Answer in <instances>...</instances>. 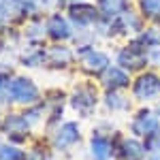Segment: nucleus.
I'll return each mask as SVG.
<instances>
[{"mask_svg":"<svg viewBox=\"0 0 160 160\" xmlns=\"http://www.w3.org/2000/svg\"><path fill=\"white\" fill-rule=\"evenodd\" d=\"M9 86H11L9 75L0 73V102H2V100H9Z\"/></svg>","mask_w":160,"mask_h":160,"instance_id":"obj_23","label":"nucleus"},{"mask_svg":"<svg viewBox=\"0 0 160 160\" xmlns=\"http://www.w3.org/2000/svg\"><path fill=\"white\" fill-rule=\"evenodd\" d=\"M90 154H92V160H109L113 154V145L105 135L96 132L92 135V141H90Z\"/></svg>","mask_w":160,"mask_h":160,"instance_id":"obj_10","label":"nucleus"},{"mask_svg":"<svg viewBox=\"0 0 160 160\" xmlns=\"http://www.w3.org/2000/svg\"><path fill=\"white\" fill-rule=\"evenodd\" d=\"M128 73L120 68V66H113V68H107L105 71V77H102V83L107 90H122V88L128 86Z\"/></svg>","mask_w":160,"mask_h":160,"instance_id":"obj_12","label":"nucleus"},{"mask_svg":"<svg viewBox=\"0 0 160 160\" xmlns=\"http://www.w3.org/2000/svg\"><path fill=\"white\" fill-rule=\"evenodd\" d=\"M4 128H7V132H9L13 139H22L17 132H24V135H28L30 122H28L26 113H13V115H9V118L4 120Z\"/></svg>","mask_w":160,"mask_h":160,"instance_id":"obj_13","label":"nucleus"},{"mask_svg":"<svg viewBox=\"0 0 160 160\" xmlns=\"http://www.w3.org/2000/svg\"><path fill=\"white\" fill-rule=\"evenodd\" d=\"M71 58H73V53L66 49V47H51L49 53H47V60L53 66H66L71 62Z\"/></svg>","mask_w":160,"mask_h":160,"instance_id":"obj_17","label":"nucleus"},{"mask_svg":"<svg viewBox=\"0 0 160 160\" xmlns=\"http://www.w3.org/2000/svg\"><path fill=\"white\" fill-rule=\"evenodd\" d=\"M45 30H47V34H49L51 38H56V41H64V38H68L71 34H73L71 24H68L62 15H58V13H53V15L49 17Z\"/></svg>","mask_w":160,"mask_h":160,"instance_id":"obj_8","label":"nucleus"},{"mask_svg":"<svg viewBox=\"0 0 160 160\" xmlns=\"http://www.w3.org/2000/svg\"><path fill=\"white\" fill-rule=\"evenodd\" d=\"M148 154L145 143L137 141V139H124L120 145V158L122 160H143Z\"/></svg>","mask_w":160,"mask_h":160,"instance_id":"obj_11","label":"nucleus"},{"mask_svg":"<svg viewBox=\"0 0 160 160\" xmlns=\"http://www.w3.org/2000/svg\"><path fill=\"white\" fill-rule=\"evenodd\" d=\"M98 11L102 13L105 19L120 17L126 11V0H98Z\"/></svg>","mask_w":160,"mask_h":160,"instance_id":"obj_14","label":"nucleus"},{"mask_svg":"<svg viewBox=\"0 0 160 160\" xmlns=\"http://www.w3.org/2000/svg\"><path fill=\"white\" fill-rule=\"evenodd\" d=\"M148 62H152L154 66H160V47H154L148 51Z\"/></svg>","mask_w":160,"mask_h":160,"instance_id":"obj_24","label":"nucleus"},{"mask_svg":"<svg viewBox=\"0 0 160 160\" xmlns=\"http://www.w3.org/2000/svg\"><path fill=\"white\" fill-rule=\"evenodd\" d=\"M152 160H160V152H156V154H152Z\"/></svg>","mask_w":160,"mask_h":160,"instance_id":"obj_27","label":"nucleus"},{"mask_svg":"<svg viewBox=\"0 0 160 160\" xmlns=\"http://www.w3.org/2000/svg\"><path fill=\"white\" fill-rule=\"evenodd\" d=\"M145 47L135 41V43H130L128 47H124L120 53H118V64L122 66V68H128V71H135V68H141L145 62H148V53H145Z\"/></svg>","mask_w":160,"mask_h":160,"instance_id":"obj_3","label":"nucleus"},{"mask_svg":"<svg viewBox=\"0 0 160 160\" xmlns=\"http://www.w3.org/2000/svg\"><path fill=\"white\" fill-rule=\"evenodd\" d=\"M156 130H160V120L154 111L149 109H141L137 111V115L130 122V132L135 137H152Z\"/></svg>","mask_w":160,"mask_h":160,"instance_id":"obj_2","label":"nucleus"},{"mask_svg":"<svg viewBox=\"0 0 160 160\" xmlns=\"http://www.w3.org/2000/svg\"><path fill=\"white\" fill-rule=\"evenodd\" d=\"M0 160H26V154L13 145H4L0 148Z\"/></svg>","mask_w":160,"mask_h":160,"instance_id":"obj_19","label":"nucleus"},{"mask_svg":"<svg viewBox=\"0 0 160 160\" xmlns=\"http://www.w3.org/2000/svg\"><path fill=\"white\" fill-rule=\"evenodd\" d=\"M41 28H43L41 24H34L32 28H30L32 32H28V37H30V38H38V37H43V32H37V30H41Z\"/></svg>","mask_w":160,"mask_h":160,"instance_id":"obj_25","label":"nucleus"},{"mask_svg":"<svg viewBox=\"0 0 160 160\" xmlns=\"http://www.w3.org/2000/svg\"><path fill=\"white\" fill-rule=\"evenodd\" d=\"M115 28H120V30H128V32H135V30H141V19H139L132 11H124L122 15L118 17Z\"/></svg>","mask_w":160,"mask_h":160,"instance_id":"obj_16","label":"nucleus"},{"mask_svg":"<svg viewBox=\"0 0 160 160\" xmlns=\"http://www.w3.org/2000/svg\"><path fill=\"white\" fill-rule=\"evenodd\" d=\"M26 160H45V158H43V152L41 149H34L30 156H26Z\"/></svg>","mask_w":160,"mask_h":160,"instance_id":"obj_26","label":"nucleus"},{"mask_svg":"<svg viewBox=\"0 0 160 160\" xmlns=\"http://www.w3.org/2000/svg\"><path fill=\"white\" fill-rule=\"evenodd\" d=\"M71 19H73L77 28H86V26H92L96 22V9L92 4H73L71 7Z\"/></svg>","mask_w":160,"mask_h":160,"instance_id":"obj_9","label":"nucleus"},{"mask_svg":"<svg viewBox=\"0 0 160 160\" xmlns=\"http://www.w3.org/2000/svg\"><path fill=\"white\" fill-rule=\"evenodd\" d=\"M43 60H45V53H43V49H37L34 53H28V56H24V64H26V66H38Z\"/></svg>","mask_w":160,"mask_h":160,"instance_id":"obj_21","label":"nucleus"},{"mask_svg":"<svg viewBox=\"0 0 160 160\" xmlns=\"http://www.w3.org/2000/svg\"><path fill=\"white\" fill-rule=\"evenodd\" d=\"M68 2H79V0H68Z\"/></svg>","mask_w":160,"mask_h":160,"instance_id":"obj_28","label":"nucleus"},{"mask_svg":"<svg viewBox=\"0 0 160 160\" xmlns=\"http://www.w3.org/2000/svg\"><path fill=\"white\" fill-rule=\"evenodd\" d=\"M105 105H107V109H111V111H128V107H130L128 98L122 96V94H118V90H109V92H107Z\"/></svg>","mask_w":160,"mask_h":160,"instance_id":"obj_15","label":"nucleus"},{"mask_svg":"<svg viewBox=\"0 0 160 160\" xmlns=\"http://www.w3.org/2000/svg\"><path fill=\"white\" fill-rule=\"evenodd\" d=\"M158 115H160V105H158Z\"/></svg>","mask_w":160,"mask_h":160,"instance_id":"obj_29","label":"nucleus"},{"mask_svg":"<svg viewBox=\"0 0 160 160\" xmlns=\"http://www.w3.org/2000/svg\"><path fill=\"white\" fill-rule=\"evenodd\" d=\"M145 148H148V152H152V154L160 152V130H156L152 137L145 139Z\"/></svg>","mask_w":160,"mask_h":160,"instance_id":"obj_22","label":"nucleus"},{"mask_svg":"<svg viewBox=\"0 0 160 160\" xmlns=\"http://www.w3.org/2000/svg\"><path fill=\"white\" fill-rule=\"evenodd\" d=\"M9 100L22 102V105H34L38 100V88L32 83V79L15 77L9 86Z\"/></svg>","mask_w":160,"mask_h":160,"instance_id":"obj_1","label":"nucleus"},{"mask_svg":"<svg viewBox=\"0 0 160 160\" xmlns=\"http://www.w3.org/2000/svg\"><path fill=\"white\" fill-rule=\"evenodd\" d=\"M132 94L139 100H156L160 96V77L156 73L141 75L132 86Z\"/></svg>","mask_w":160,"mask_h":160,"instance_id":"obj_4","label":"nucleus"},{"mask_svg":"<svg viewBox=\"0 0 160 160\" xmlns=\"http://www.w3.org/2000/svg\"><path fill=\"white\" fill-rule=\"evenodd\" d=\"M81 62H83V68L92 75L105 73V71L109 68V56L102 53V51H96V49H90L86 56H83Z\"/></svg>","mask_w":160,"mask_h":160,"instance_id":"obj_7","label":"nucleus"},{"mask_svg":"<svg viewBox=\"0 0 160 160\" xmlns=\"http://www.w3.org/2000/svg\"><path fill=\"white\" fill-rule=\"evenodd\" d=\"M79 124L77 122H64L62 126H58V130L53 132V145L58 149H66L75 145L79 141Z\"/></svg>","mask_w":160,"mask_h":160,"instance_id":"obj_6","label":"nucleus"},{"mask_svg":"<svg viewBox=\"0 0 160 160\" xmlns=\"http://www.w3.org/2000/svg\"><path fill=\"white\" fill-rule=\"evenodd\" d=\"M141 11L145 17H160V0H141Z\"/></svg>","mask_w":160,"mask_h":160,"instance_id":"obj_20","label":"nucleus"},{"mask_svg":"<svg viewBox=\"0 0 160 160\" xmlns=\"http://www.w3.org/2000/svg\"><path fill=\"white\" fill-rule=\"evenodd\" d=\"M145 49H154V47H160V32L156 30V28H149V30H143L141 32V37L137 38Z\"/></svg>","mask_w":160,"mask_h":160,"instance_id":"obj_18","label":"nucleus"},{"mask_svg":"<svg viewBox=\"0 0 160 160\" xmlns=\"http://www.w3.org/2000/svg\"><path fill=\"white\" fill-rule=\"evenodd\" d=\"M71 105H73V109L79 113V115H83L88 118L94 107H96V90L92 86H81L77 88L73 92V96H71Z\"/></svg>","mask_w":160,"mask_h":160,"instance_id":"obj_5","label":"nucleus"}]
</instances>
